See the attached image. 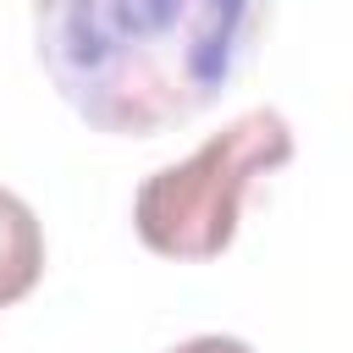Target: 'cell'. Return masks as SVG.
Here are the masks:
<instances>
[{
  "label": "cell",
  "instance_id": "1",
  "mask_svg": "<svg viewBox=\"0 0 353 353\" xmlns=\"http://www.w3.org/2000/svg\"><path fill=\"white\" fill-rule=\"evenodd\" d=\"M265 0H33L39 66L99 132L149 138L210 110L254 55Z\"/></svg>",
  "mask_w": 353,
  "mask_h": 353
},
{
  "label": "cell",
  "instance_id": "2",
  "mask_svg": "<svg viewBox=\"0 0 353 353\" xmlns=\"http://www.w3.org/2000/svg\"><path fill=\"white\" fill-rule=\"evenodd\" d=\"M292 160V127L281 110H243L182 165L154 171L132 199L138 243L160 259H215L243 221V199L259 176Z\"/></svg>",
  "mask_w": 353,
  "mask_h": 353
},
{
  "label": "cell",
  "instance_id": "3",
  "mask_svg": "<svg viewBox=\"0 0 353 353\" xmlns=\"http://www.w3.org/2000/svg\"><path fill=\"white\" fill-rule=\"evenodd\" d=\"M39 276H44V226L11 188H0V309L22 303L39 287Z\"/></svg>",
  "mask_w": 353,
  "mask_h": 353
},
{
  "label": "cell",
  "instance_id": "4",
  "mask_svg": "<svg viewBox=\"0 0 353 353\" xmlns=\"http://www.w3.org/2000/svg\"><path fill=\"white\" fill-rule=\"evenodd\" d=\"M171 353H254V347H248V342H237V336H193V342L171 347Z\"/></svg>",
  "mask_w": 353,
  "mask_h": 353
}]
</instances>
